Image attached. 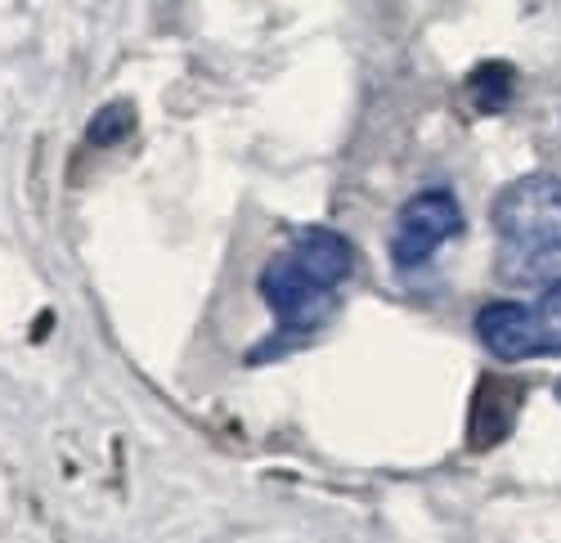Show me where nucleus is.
<instances>
[{"label": "nucleus", "instance_id": "f257e3e1", "mask_svg": "<svg viewBox=\"0 0 561 543\" xmlns=\"http://www.w3.org/2000/svg\"><path fill=\"white\" fill-rule=\"evenodd\" d=\"M355 275V243L329 224L297 230L293 243L261 269V301L284 337L314 333L333 310V292Z\"/></svg>", "mask_w": 561, "mask_h": 543}, {"label": "nucleus", "instance_id": "f03ea898", "mask_svg": "<svg viewBox=\"0 0 561 543\" xmlns=\"http://www.w3.org/2000/svg\"><path fill=\"white\" fill-rule=\"evenodd\" d=\"M490 220L503 252V275L535 279L539 269L561 261V175L535 171L503 185Z\"/></svg>", "mask_w": 561, "mask_h": 543}, {"label": "nucleus", "instance_id": "7ed1b4c3", "mask_svg": "<svg viewBox=\"0 0 561 543\" xmlns=\"http://www.w3.org/2000/svg\"><path fill=\"white\" fill-rule=\"evenodd\" d=\"M462 234V207L458 194L449 185H432V189H417L400 216H396V230H391V261L400 275L409 269H423L449 239Z\"/></svg>", "mask_w": 561, "mask_h": 543}, {"label": "nucleus", "instance_id": "20e7f679", "mask_svg": "<svg viewBox=\"0 0 561 543\" xmlns=\"http://www.w3.org/2000/svg\"><path fill=\"white\" fill-rule=\"evenodd\" d=\"M526 409V382L512 373H481L472 391V409H467V449L472 454H490L499 449Z\"/></svg>", "mask_w": 561, "mask_h": 543}, {"label": "nucleus", "instance_id": "39448f33", "mask_svg": "<svg viewBox=\"0 0 561 543\" xmlns=\"http://www.w3.org/2000/svg\"><path fill=\"white\" fill-rule=\"evenodd\" d=\"M477 337L481 346L503 359V365H522V359H539V324H535V305L526 301H490L477 310Z\"/></svg>", "mask_w": 561, "mask_h": 543}, {"label": "nucleus", "instance_id": "423d86ee", "mask_svg": "<svg viewBox=\"0 0 561 543\" xmlns=\"http://www.w3.org/2000/svg\"><path fill=\"white\" fill-rule=\"evenodd\" d=\"M512 95H517V68L503 63V59L477 63L472 77H467V100H472V108L485 113V117L507 113L512 108Z\"/></svg>", "mask_w": 561, "mask_h": 543}, {"label": "nucleus", "instance_id": "0eeeda50", "mask_svg": "<svg viewBox=\"0 0 561 543\" xmlns=\"http://www.w3.org/2000/svg\"><path fill=\"white\" fill-rule=\"evenodd\" d=\"M130 130H135V108L130 104H108V108H100L95 117H90L85 140L95 145V149H113V145L126 140Z\"/></svg>", "mask_w": 561, "mask_h": 543}, {"label": "nucleus", "instance_id": "6e6552de", "mask_svg": "<svg viewBox=\"0 0 561 543\" xmlns=\"http://www.w3.org/2000/svg\"><path fill=\"white\" fill-rule=\"evenodd\" d=\"M535 324H539L543 355H561V279L548 284L543 297L535 301Z\"/></svg>", "mask_w": 561, "mask_h": 543}]
</instances>
